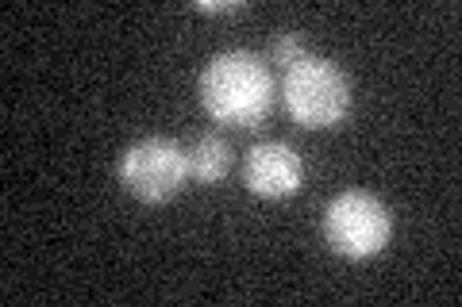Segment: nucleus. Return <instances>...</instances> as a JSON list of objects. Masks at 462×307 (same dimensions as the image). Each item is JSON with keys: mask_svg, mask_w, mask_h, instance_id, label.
Wrapping results in <instances>:
<instances>
[{"mask_svg": "<svg viewBox=\"0 0 462 307\" xmlns=\"http://www.w3.org/2000/svg\"><path fill=\"white\" fill-rule=\"evenodd\" d=\"M200 104L216 123L258 127L273 108V77L251 50H220L197 81Z\"/></svg>", "mask_w": 462, "mask_h": 307, "instance_id": "nucleus-1", "label": "nucleus"}, {"mask_svg": "<svg viewBox=\"0 0 462 307\" xmlns=\"http://www.w3.org/2000/svg\"><path fill=\"white\" fill-rule=\"evenodd\" d=\"M282 100L300 127L309 131L336 127L351 112V81H346V73L331 58L305 54L300 62L285 69Z\"/></svg>", "mask_w": 462, "mask_h": 307, "instance_id": "nucleus-2", "label": "nucleus"}, {"mask_svg": "<svg viewBox=\"0 0 462 307\" xmlns=\"http://www.w3.org/2000/svg\"><path fill=\"white\" fill-rule=\"evenodd\" d=\"M393 235V212L363 188L339 193L324 212V239L339 257H374L389 246Z\"/></svg>", "mask_w": 462, "mask_h": 307, "instance_id": "nucleus-3", "label": "nucleus"}, {"mask_svg": "<svg viewBox=\"0 0 462 307\" xmlns=\"http://www.w3.org/2000/svg\"><path fill=\"white\" fill-rule=\"evenodd\" d=\"M120 185L143 203H166L181 193V185L189 181V158L173 139L166 135H147L132 142L120 154Z\"/></svg>", "mask_w": 462, "mask_h": 307, "instance_id": "nucleus-4", "label": "nucleus"}, {"mask_svg": "<svg viewBox=\"0 0 462 307\" xmlns=\"http://www.w3.org/2000/svg\"><path fill=\"white\" fill-rule=\"evenodd\" d=\"M243 181L254 196L263 200H285L300 193L305 181V162L289 142H258L243 158Z\"/></svg>", "mask_w": 462, "mask_h": 307, "instance_id": "nucleus-5", "label": "nucleus"}, {"mask_svg": "<svg viewBox=\"0 0 462 307\" xmlns=\"http://www.w3.org/2000/svg\"><path fill=\"white\" fill-rule=\"evenodd\" d=\"M185 158H189V177H197L200 185L224 181L231 169V146L224 135H200L189 150H185Z\"/></svg>", "mask_w": 462, "mask_h": 307, "instance_id": "nucleus-6", "label": "nucleus"}, {"mask_svg": "<svg viewBox=\"0 0 462 307\" xmlns=\"http://www.w3.org/2000/svg\"><path fill=\"white\" fill-rule=\"evenodd\" d=\"M309 50H305V39H300L297 32H278L270 39V58L273 62H278L282 69H289L293 62H300V58H305Z\"/></svg>", "mask_w": 462, "mask_h": 307, "instance_id": "nucleus-7", "label": "nucleus"}, {"mask_svg": "<svg viewBox=\"0 0 462 307\" xmlns=\"http://www.w3.org/2000/svg\"><path fill=\"white\" fill-rule=\"evenodd\" d=\"M193 8L197 12H208V16H231V12H243L247 5H239V0H231V5H227V0H224V5H220V0H197Z\"/></svg>", "mask_w": 462, "mask_h": 307, "instance_id": "nucleus-8", "label": "nucleus"}]
</instances>
